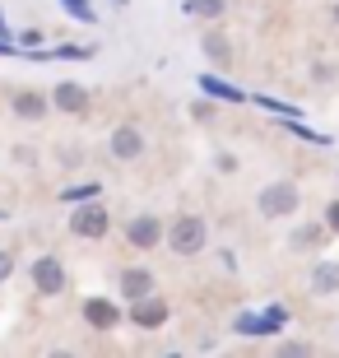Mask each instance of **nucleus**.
<instances>
[{
  "label": "nucleus",
  "instance_id": "1",
  "mask_svg": "<svg viewBox=\"0 0 339 358\" xmlns=\"http://www.w3.org/2000/svg\"><path fill=\"white\" fill-rule=\"evenodd\" d=\"M205 242H209V224L200 219V214H177L168 228V247L177 256H200L205 252Z\"/></svg>",
  "mask_w": 339,
  "mask_h": 358
},
{
  "label": "nucleus",
  "instance_id": "2",
  "mask_svg": "<svg viewBox=\"0 0 339 358\" xmlns=\"http://www.w3.org/2000/svg\"><path fill=\"white\" fill-rule=\"evenodd\" d=\"M298 205H302L298 182H270L261 196H256L261 219H293V214H298Z\"/></svg>",
  "mask_w": 339,
  "mask_h": 358
},
{
  "label": "nucleus",
  "instance_id": "3",
  "mask_svg": "<svg viewBox=\"0 0 339 358\" xmlns=\"http://www.w3.org/2000/svg\"><path fill=\"white\" fill-rule=\"evenodd\" d=\"M284 321H288L284 307H265V312H237L233 331H237V335H247V340H261V335H274L279 326H284Z\"/></svg>",
  "mask_w": 339,
  "mask_h": 358
},
{
  "label": "nucleus",
  "instance_id": "4",
  "mask_svg": "<svg viewBox=\"0 0 339 358\" xmlns=\"http://www.w3.org/2000/svg\"><path fill=\"white\" fill-rule=\"evenodd\" d=\"M107 228H112V219H107V210L103 205H84V210H75L70 214V233L75 238H107Z\"/></svg>",
  "mask_w": 339,
  "mask_h": 358
},
{
  "label": "nucleus",
  "instance_id": "5",
  "mask_svg": "<svg viewBox=\"0 0 339 358\" xmlns=\"http://www.w3.org/2000/svg\"><path fill=\"white\" fill-rule=\"evenodd\" d=\"M33 289L56 298V293H66V266L56 261V256H38L33 261Z\"/></svg>",
  "mask_w": 339,
  "mask_h": 358
},
{
  "label": "nucleus",
  "instance_id": "6",
  "mask_svg": "<svg viewBox=\"0 0 339 358\" xmlns=\"http://www.w3.org/2000/svg\"><path fill=\"white\" fill-rule=\"evenodd\" d=\"M126 238H131V247L149 252V247L163 242V219H158V214H135L131 224H126Z\"/></svg>",
  "mask_w": 339,
  "mask_h": 358
},
{
  "label": "nucleus",
  "instance_id": "7",
  "mask_svg": "<svg viewBox=\"0 0 339 358\" xmlns=\"http://www.w3.org/2000/svg\"><path fill=\"white\" fill-rule=\"evenodd\" d=\"M131 321H135V326H144V331H158V326L168 321V303H163L158 293H144V298H135V303H131Z\"/></svg>",
  "mask_w": 339,
  "mask_h": 358
},
{
  "label": "nucleus",
  "instance_id": "8",
  "mask_svg": "<svg viewBox=\"0 0 339 358\" xmlns=\"http://www.w3.org/2000/svg\"><path fill=\"white\" fill-rule=\"evenodd\" d=\"M140 154H144V135L135 131V126H117V131H112V159L131 163V159H140Z\"/></svg>",
  "mask_w": 339,
  "mask_h": 358
},
{
  "label": "nucleus",
  "instance_id": "9",
  "mask_svg": "<svg viewBox=\"0 0 339 358\" xmlns=\"http://www.w3.org/2000/svg\"><path fill=\"white\" fill-rule=\"evenodd\" d=\"M84 321H89L93 331H117L121 312H117V303H107V298H89V303H84Z\"/></svg>",
  "mask_w": 339,
  "mask_h": 358
},
{
  "label": "nucleus",
  "instance_id": "10",
  "mask_svg": "<svg viewBox=\"0 0 339 358\" xmlns=\"http://www.w3.org/2000/svg\"><path fill=\"white\" fill-rule=\"evenodd\" d=\"M52 103L61 107V112H70V117H75V112H84V107H89V89H84V84H56L52 89Z\"/></svg>",
  "mask_w": 339,
  "mask_h": 358
},
{
  "label": "nucleus",
  "instance_id": "11",
  "mask_svg": "<svg viewBox=\"0 0 339 358\" xmlns=\"http://www.w3.org/2000/svg\"><path fill=\"white\" fill-rule=\"evenodd\" d=\"M312 293H321V298L339 293V261H316L312 266Z\"/></svg>",
  "mask_w": 339,
  "mask_h": 358
},
{
  "label": "nucleus",
  "instance_id": "12",
  "mask_svg": "<svg viewBox=\"0 0 339 358\" xmlns=\"http://www.w3.org/2000/svg\"><path fill=\"white\" fill-rule=\"evenodd\" d=\"M121 293H126V298H144V293H154V275H149V270L144 266H131V270H121Z\"/></svg>",
  "mask_w": 339,
  "mask_h": 358
},
{
  "label": "nucleus",
  "instance_id": "13",
  "mask_svg": "<svg viewBox=\"0 0 339 358\" xmlns=\"http://www.w3.org/2000/svg\"><path fill=\"white\" fill-rule=\"evenodd\" d=\"M47 103H52V98H47V93H38V89L14 93V112H19V117H28V121H38L42 112H47Z\"/></svg>",
  "mask_w": 339,
  "mask_h": 358
},
{
  "label": "nucleus",
  "instance_id": "14",
  "mask_svg": "<svg viewBox=\"0 0 339 358\" xmlns=\"http://www.w3.org/2000/svg\"><path fill=\"white\" fill-rule=\"evenodd\" d=\"M326 238H330L326 224H302L293 233V252H316V247H326Z\"/></svg>",
  "mask_w": 339,
  "mask_h": 358
},
{
  "label": "nucleus",
  "instance_id": "15",
  "mask_svg": "<svg viewBox=\"0 0 339 358\" xmlns=\"http://www.w3.org/2000/svg\"><path fill=\"white\" fill-rule=\"evenodd\" d=\"M200 93H209V98H223V103H242V98H247L237 84L219 80V75H200Z\"/></svg>",
  "mask_w": 339,
  "mask_h": 358
},
{
  "label": "nucleus",
  "instance_id": "16",
  "mask_svg": "<svg viewBox=\"0 0 339 358\" xmlns=\"http://www.w3.org/2000/svg\"><path fill=\"white\" fill-rule=\"evenodd\" d=\"M228 10V0H186V14H196V19H223Z\"/></svg>",
  "mask_w": 339,
  "mask_h": 358
},
{
  "label": "nucleus",
  "instance_id": "17",
  "mask_svg": "<svg viewBox=\"0 0 339 358\" xmlns=\"http://www.w3.org/2000/svg\"><path fill=\"white\" fill-rule=\"evenodd\" d=\"M205 52L214 56L219 66H228V61H233V47H228V38H223V33H205Z\"/></svg>",
  "mask_w": 339,
  "mask_h": 358
},
{
  "label": "nucleus",
  "instance_id": "18",
  "mask_svg": "<svg viewBox=\"0 0 339 358\" xmlns=\"http://www.w3.org/2000/svg\"><path fill=\"white\" fill-rule=\"evenodd\" d=\"M98 191H103V182H84V186H66V191H61V200H70V205H75V200H93V196H98Z\"/></svg>",
  "mask_w": 339,
  "mask_h": 358
},
{
  "label": "nucleus",
  "instance_id": "19",
  "mask_svg": "<svg viewBox=\"0 0 339 358\" xmlns=\"http://www.w3.org/2000/svg\"><path fill=\"white\" fill-rule=\"evenodd\" d=\"M256 103H261L265 112H279V117H288V121L302 117V107H293V103H274V98H256Z\"/></svg>",
  "mask_w": 339,
  "mask_h": 358
},
{
  "label": "nucleus",
  "instance_id": "20",
  "mask_svg": "<svg viewBox=\"0 0 339 358\" xmlns=\"http://www.w3.org/2000/svg\"><path fill=\"white\" fill-rule=\"evenodd\" d=\"M61 5H66V10L75 14L79 24H93V19H98V14H93V5H89V0H61Z\"/></svg>",
  "mask_w": 339,
  "mask_h": 358
},
{
  "label": "nucleus",
  "instance_id": "21",
  "mask_svg": "<svg viewBox=\"0 0 339 358\" xmlns=\"http://www.w3.org/2000/svg\"><path fill=\"white\" fill-rule=\"evenodd\" d=\"M279 354H293V358H302V354H316V345H307V340H288Z\"/></svg>",
  "mask_w": 339,
  "mask_h": 358
},
{
  "label": "nucleus",
  "instance_id": "22",
  "mask_svg": "<svg viewBox=\"0 0 339 358\" xmlns=\"http://www.w3.org/2000/svg\"><path fill=\"white\" fill-rule=\"evenodd\" d=\"M326 228H330V233H339V200H335V205H326Z\"/></svg>",
  "mask_w": 339,
  "mask_h": 358
},
{
  "label": "nucleus",
  "instance_id": "23",
  "mask_svg": "<svg viewBox=\"0 0 339 358\" xmlns=\"http://www.w3.org/2000/svg\"><path fill=\"white\" fill-rule=\"evenodd\" d=\"M10 270H14V256H10V252H0V279H10Z\"/></svg>",
  "mask_w": 339,
  "mask_h": 358
},
{
  "label": "nucleus",
  "instance_id": "24",
  "mask_svg": "<svg viewBox=\"0 0 339 358\" xmlns=\"http://www.w3.org/2000/svg\"><path fill=\"white\" fill-rule=\"evenodd\" d=\"M5 33H10V28H5V14H0V38H5Z\"/></svg>",
  "mask_w": 339,
  "mask_h": 358
},
{
  "label": "nucleus",
  "instance_id": "25",
  "mask_svg": "<svg viewBox=\"0 0 339 358\" xmlns=\"http://www.w3.org/2000/svg\"><path fill=\"white\" fill-rule=\"evenodd\" d=\"M335 24H339V5H335Z\"/></svg>",
  "mask_w": 339,
  "mask_h": 358
}]
</instances>
